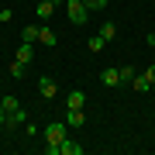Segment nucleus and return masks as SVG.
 I'll use <instances>...</instances> for the list:
<instances>
[{
  "label": "nucleus",
  "instance_id": "nucleus-4",
  "mask_svg": "<svg viewBox=\"0 0 155 155\" xmlns=\"http://www.w3.org/2000/svg\"><path fill=\"white\" fill-rule=\"evenodd\" d=\"M83 107H86V93L83 90H72L66 97V110H83Z\"/></svg>",
  "mask_w": 155,
  "mask_h": 155
},
{
  "label": "nucleus",
  "instance_id": "nucleus-13",
  "mask_svg": "<svg viewBox=\"0 0 155 155\" xmlns=\"http://www.w3.org/2000/svg\"><path fill=\"white\" fill-rule=\"evenodd\" d=\"M17 124H24V110H14V114H7V121H4V127H11V131H14Z\"/></svg>",
  "mask_w": 155,
  "mask_h": 155
},
{
  "label": "nucleus",
  "instance_id": "nucleus-8",
  "mask_svg": "<svg viewBox=\"0 0 155 155\" xmlns=\"http://www.w3.org/2000/svg\"><path fill=\"white\" fill-rule=\"evenodd\" d=\"M35 14H38L41 21H48V17L55 14V0H38V7H35Z\"/></svg>",
  "mask_w": 155,
  "mask_h": 155
},
{
  "label": "nucleus",
  "instance_id": "nucleus-20",
  "mask_svg": "<svg viewBox=\"0 0 155 155\" xmlns=\"http://www.w3.org/2000/svg\"><path fill=\"white\" fill-rule=\"evenodd\" d=\"M145 76H148V83H155V66H148V69H145Z\"/></svg>",
  "mask_w": 155,
  "mask_h": 155
},
{
  "label": "nucleus",
  "instance_id": "nucleus-22",
  "mask_svg": "<svg viewBox=\"0 0 155 155\" xmlns=\"http://www.w3.org/2000/svg\"><path fill=\"white\" fill-rule=\"evenodd\" d=\"M152 93H155V83H152Z\"/></svg>",
  "mask_w": 155,
  "mask_h": 155
},
{
  "label": "nucleus",
  "instance_id": "nucleus-9",
  "mask_svg": "<svg viewBox=\"0 0 155 155\" xmlns=\"http://www.w3.org/2000/svg\"><path fill=\"white\" fill-rule=\"evenodd\" d=\"M66 124L76 131V127H83V124H86V114H83V110H69V114H66Z\"/></svg>",
  "mask_w": 155,
  "mask_h": 155
},
{
  "label": "nucleus",
  "instance_id": "nucleus-5",
  "mask_svg": "<svg viewBox=\"0 0 155 155\" xmlns=\"http://www.w3.org/2000/svg\"><path fill=\"white\" fill-rule=\"evenodd\" d=\"M14 59L28 66V62L35 59V45H31V41H21V45H17V55H14Z\"/></svg>",
  "mask_w": 155,
  "mask_h": 155
},
{
  "label": "nucleus",
  "instance_id": "nucleus-1",
  "mask_svg": "<svg viewBox=\"0 0 155 155\" xmlns=\"http://www.w3.org/2000/svg\"><path fill=\"white\" fill-rule=\"evenodd\" d=\"M69 138V124L66 121H52V124H45V152L48 155H59V145Z\"/></svg>",
  "mask_w": 155,
  "mask_h": 155
},
{
  "label": "nucleus",
  "instance_id": "nucleus-21",
  "mask_svg": "<svg viewBox=\"0 0 155 155\" xmlns=\"http://www.w3.org/2000/svg\"><path fill=\"white\" fill-rule=\"evenodd\" d=\"M4 121H7V110H4V104H0V127H4Z\"/></svg>",
  "mask_w": 155,
  "mask_h": 155
},
{
  "label": "nucleus",
  "instance_id": "nucleus-16",
  "mask_svg": "<svg viewBox=\"0 0 155 155\" xmlns=\"http://www.w3.org/2000/svg\"><path fill=\"white\" fill-rule=\"evenodd\" d=\"M100 35H104L107 41H114V38H117V24H114V21H107L104 28H100Z\"/></svg>",
  "mask_w": 155,
  "mask_h": 155
},
{
  "label": "nucleus",
  "instance_id": "nucleus-2",
  "mask_svg": "<svg viewBox=\"0 0 155 155\" xmlns=\"http://www.w3.org/2000/svg\"><path fill=\"white\" fill-rule=\"evenodd\" d=\"M66 11H69L72 24H86V17H90V7L83 4V0H66Z\"/></svg>",
  "mask_w": 155,
  "mask_h": 155
},
{
  "label": "nucleus",
  "instance_id": "nucleus-12",
  "mask_svg": "<svg viewBox=\"0 0 155 155\" xmlns=\"http://www.w3.org/2000/svg\"><path fill=\"white\" fill-rule=\"evenodd\" d=\"M131 86L138 90V93H148V90H152V83H148V76H145V72H141V76H134V79H131Z\"/></svg>",
  "mask_w": 155,
  "mask_h": 155
},
{
  "label": "nucleus",
  "instance_id": "nucleus-14",
  "mask_svg": "<svg viewBox=\"0 0 155 155\" xmlns=\"http://www.w3.org/2000/svg\"><path fill=\"white\" fill-rule=\"evenodd\" d=\"M86 45H90V52H104V48H107V38H104V35H93Z\"/></svg>",
  "mask_w": 155,
  "mask_h": 155
},
{
  "label": "nucleus",
  "instance_id": "nucleus-19",
  "mask_svg": "<svg viewBox=\"0 0 155 155\" xmlns=\"http://www.w3.org/2000/svg\"><path fill=\"white\" fill-rule=\"evenodd\" d=\"M83 4L90 7V11H104V7H107V0H83Z\"/></svg>",
  "mask_w": 155,
  "mask_h": 155
},
{
  "label": "nucleus",
  "instance_id": "nucleus-7",
  "mask_svg": "<svg viewBox=\"0 0 155 155\" xmlns=\"http://www.w3.org/2000/svg\"><path fill=\"white\" fill-rule=\"evenodd\" d=\"M83 152H86V148H83L79 141H72V138H66V141L59 145V155H83Z\"/></svg>",
  "mask_w": 155,
  "mask_h": 155
},
{
  "label": "nucleus",
  "instance_id": "nucleus-18",
  "mask_svg": "<svg viewBox=\"0 0 155 155\" xmlns=\"http://www.w3.org/2000/svg\"><path fill=\"white\" fill-rule=\"evenodd\" d=\"M134 79V69L131 66H121V83H131Z\"/></svg>",
  "mask_w": 155,
  "mask_h": 155
},
{
  "label": "nucleus",
  "instance_id": "nucleus-11",
  "mask_svg": "<svg viewBox=\"0 0 155 155\" xmlns=\"http://www.w3.org/2000/svg\"><path fill=\"white\" fill-rule=\"evenodd\" d=\"M38 35H41V28H38V24H28V28H21V41H38Z\"/></svg>",
  "mask_w": 155,
  "mask_h": 155
},
{
  "label": "nucleus",
  "instance_id": "nucleus-10",
  "mask_svg": "<svg viewBox=\"0 0 155 155\" xmlns=\"http://www.w3.org/2000/svg\"><path fill=\"white\" fill-rule=\"evenodd\" d=\"M38 41L45 45V48H55V41H59V35L52 31V28H41V35H38Z\"/></svg>",
  "mask_w": 155,
  "mask_h": 155
},
{
  "label": "nucleus",
  "instance_id": "nucleus-17",
  "mask_svg": "<svg viewBox=\"0 0 155 155\" xmlns=\"http://www.w3.org/2000/svg\"><path fill=\"white\" fill-rule=\"evenodd\" d=\"M11 76H14V79H21V76H24V62H17V59L11 62Z\"/></svg>",
  "mask_w": 155,
  "mask_h": 155
},
{
  "label": "nucleus",
  "instance_id": "nucleus-15",
  "mask_svg": "<svg viewBox=\"0 0 155 155\" xmlns=\"http://www.w3.org/2000/svg\"><path fill=\"white\" fill-rule=\"evenodd\" d=\"M0 104H4V110H7V114L21 110V104H17V97H0Z\"/></svg>",
  "mask_w": 155,
  "mask_h": 155
},
{
  "label": "nucleus",
  "instance_id": "nucleus-3",
  "mask_svg": "<svg viewBox=\"0 0 155 155\" xmlns=\"http://www.w3.org/2000/svg\"><path fill=\"white\" fill-rule=\"evenodd\" d=\"M38 93H41L45 100H52V97L59 93V83H55L52 76H41V79H38Z\"/></svg>",
  "mask_w": 155,
  "mask_h": 155
},
{
  "label": "nucleus",
  "instance_id": "nucleus-6",
  "mask_svg": "<svg viewBox=\"0 0 155 155\" xmlns=\"http://www.w3.org/2000/svg\"><path fill=\"white\" fill-rule=\"evenodd\" d=\"M100 79H104V86H117V83H121V66H107Z\"/></svg>",
  "mask_w": 155,
  "mask_h": 155
}]
</instances>
